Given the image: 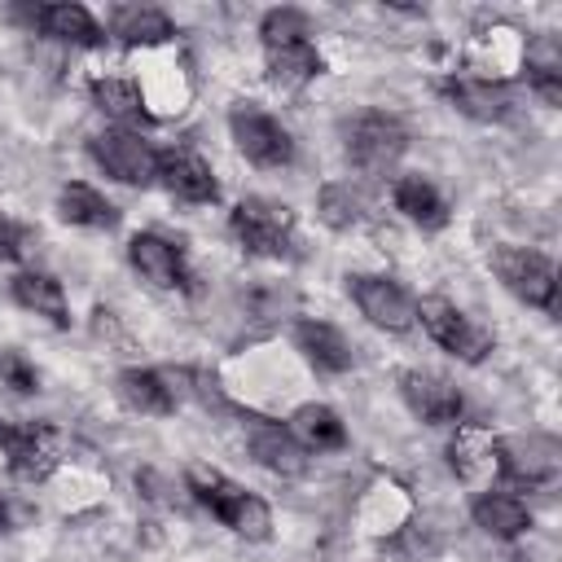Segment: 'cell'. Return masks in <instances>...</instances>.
Returning <instances> with one entry per match:
<instances>
[{"label":"cell","mask_w":562,"mask_h":562,"mask_svg":"<svg viewBox=\"0 0 562 562\" xmlns=\"http://www.w3.org/2000/svg\"><path fill=\"white\" fill-rule=\"evenodd\" d=\"M184 487L193 492V501L202 509H211L241 540H268L272 536V509H268V501L255 496V492H246L228 474H220L211 465H189L184 470Z\"/></svg>","instance_id":"6da1fadb"},{"label":"cell","mask_w":562,"mask_h":562,"mask_svg":"<svg viewBox=\"0 0 562 562\" xmlns=\"http://www.w3.org/2000/svg\"><path fill=\"white\" fill-rule=\"evenodd\" d=\"M404 149H408V127L386 110H360L356 119L342 123V154L364 176H386L404 158Z\"/></svg>","instance_id":"7a4b0ae2"},{"label":"cell","mask_w":562,"mask_h":562,"mask_svg":"<svg viewBox=\"0 0 562 562\" xmlns=\"http://www.w3.org/2000/svg\"><path fill=\"white\" fill-rule=\"evenodd\" d=\"M228 233L246 255L294 259V211L272 198H241L228 211Z\"/></svg>","instance_id":"3957f363"},{"label":"cell","mask_w":562,"mask_h":562,"mask_svg":"<svg viewBox=\"0 0 562 562\" xmlns=\"http://www.w3.org/2000/svg\"><path fill=\"white\" fill-rule=\"evenodd\" d=\"M492 465L496 474L518 487V492H531V487H549L562 470V443L553 435H540V430H527V435H505V439H492Z\"/></svg>","instance_id":"277c9868"},{"label":"cell","mask_w":562,"mask_h":562,"mask_svg":"<svg viewBox=\"0 0 562 562\" xmlns=\"http://www.w3.org/2000/svg\"><path fill=\"white\" fill-rule=\"evenodd\" d=\"M492 268L514 299H522L527 307H540L549 316L558 312V268L549 255H540L531 246H496Z\"/></svg>","instance_id":"5b68a950"},{"label":"cell","mask_w":562,"mask_h":562,"mask_svg":"<svg viewBox=\"0 0 562 562\" xmlns=\"http://www.w3.org/2000/svg\"><path fill=\"white\" fill-rule=\"evenodd\" d=\"M0 452L13 479L44 483L61 461V430L53 422H0Z\"/></svg>","instance_id":"8992f818"},{"label":"cell","mask_w":562,"mask_h":562,"mask_svg":"<svg viewBox=\"0 0 562 562\" xmlns=\"http://www.w3.org/2000/svg\"><path fill=\"white\" fill-rule=\"evenodd\" d=\"M347 294H351V303L360 307V316H364L373 329L408 334V329L417 325V299H413L395 277H382V272H351V277H347Z\"/></svg>","instance_id":"52a82bcc"},{"label":"cell","mask_w":562,"mask_h":562,"mask_svg":"<svg viewBox=\"0 0 562 562\" xmlns=\"http://www.w3.org/2000/svg\"><path fill=\"white\" fill-rule=\"evenodd\" d=\"M228 132H233V145L241 149V158L255 167H290L294 162V136L285 132V123L250 101L228 110Z\"/></svg>","instance_id":"ba28073f"},{"label":"cell","mask_w":562,"mask_h":562,"mask_svg":"<svg viewBox=\"0 0 562 562\" xmlns=\"http://www.w3.org/2000/svg\"><path fill=\"white\" fill-rule=\"evenodd\" d=\"M88 154H92V162H97L110 180H119V184L145 189V184H154V176H158V149H154L140 132H132V127H105V132H97V136L88 140Z\"/></svg>","instance_id":"9c48e42d"},{"label":"cell","mask_w":562,"mask_h":562,"mask_svg":"<svg viewBox=\"0 0 562 562\" xmlns=\"http://www.w3.org/2000/svg\"><path fill=\"white\" fill-rule=\"evenodd\" d=\"M417 321H422V329H426L430 342H439L443 351H452L465 364H483L487 351H492V334L483 325H474L457 303H448L439 294H430V299L417 303Z\"/></svg>","instance_id":"30bf717a"},{"label":"cell","mask_w":562,"mask_h":562,"mask_svg":"<svg viewBox=\"0 0 562 562\" xmlns=\"http://www.w3.org/2000/svg\"><path fill=\"white\" fill-rule=\"evenodd\" d=\"M400 395L413 408V417H422L426 426H461L465 417V395L430 369H404L400 373Z\"/></svg>","instance_id":"8fae6325"},{"label":"cell","mask_w":562,"mask_h":562,"mask_svg":"<svg viewBox=\"0 0 562 562\" xmlns=\"http://www.w3.org/2000/svg\"><path fill=\"white\" fill-rule=\"evenodd\" d=\"M176 202L189 206H206L220 202V180L211 171V162L193 149H158V176H154Z\"/></svg>","instance_id":"7c38bea8"},{"label":"cell","mask_w":562,"mask_h":562,"mask_svg":"<svg viewBox=\"0 0 562 562\" xmlns=\"http://www.w3.org/2000/svg\"><path fill=\"white\" fill-rule=\"evenodd\" d=\"M127 263L158 290H193L184 250L176 241H167L162 233H136L127 241Z\"/></svg>","instance_id":"4fadbf2b"},{"label":"cell","mask_w":562,"mask_h":562,"mask_svg":"<svg viewBox=\"0 0 562 562\" xmlns=\"http://www.w3.org/2000/svg\"><path fill=\"white\" fill-rule=\"evenodd\" d=\"M439 92L452 101V110H461L465 119H479V123H501V119H509V110H514V92H509L501 79H487V75H457V79H443Z\"/></svg>","instance_id":"5bb4252c"},{"label":"cell","mask_w":562,"mask_h":562,"mask_svg":"<svg viewBox=\"0 0 562 562\" xmlns=\"http://www.w3.org/2000/svg\"><path fill=\"white\" fill-rule=\"evenodd\" d=\"M246 448H250V457L263 465V470H272L277 479H303L307 474V448L290 435V426H277V422H268V417H255V430H250V439H246Z\"/></svg>","instance_id":"9a60e30c"},{"label":"cell","mask_w":562,"mask_h":562,"mask_svg":"<svg viewBox=\"0 0 562 562\" xmlns=\"http://www.w3.org/2000/svg\"><path fill=\"white\" fill-rule=\"evenodd\" d=\"M325 70V57L316 53L312 40H290V44H268L263 48V79L281 92L307 88Z\"/></svg>","instance_id":"2e32d148"},{"label":"cell","mask_w":562,"mask_h":562,"mask_svg":"<svg viewBox=\"0 0 562 562\" xmlns=\"http://www.w3.org/2000/svg\"><path fill=\"white\" fill-rule=\"evenodd\" d=\"M294 347L303 351V360L316 373H347L351 369V342L329 321H316V316L294 321Z\"/></svg>","instance_id":"e0dca14e"},{"label":"cell","mask_w":562,"mask_h":562,"mask_svg":"<svg viewBox=\"0 0 562 562\" xmlns=\"http://www.w3.org/2000/svg\"><path fill=\"white\" fill-rule=\"evenodd\" d=\"M114 395H119L123 408H132V413H140V417H167V413L176 408V391L167 386V378H162L158 369H140V364L119 369Z\"/></svg>","instance_id":"ac0fdd59"},{"label":"cell","mask_w":562,"mask_h":562,"mask_svg":"<svg viewBox=\"0 0 562 562\" xmlns=\"http://www.w3.org/2000/svg\"><path fill=\"white\" fill-rule=\"evenodd\" d=\"M31 22L40 26V35L75 44V48H97V44L110 40L83 4H40V9H31Z\"/></svg>","instance_id":"d6986e66"},{"label":"cell","mask_w":562,"mask_h":562,"mask_svg":"<svg viewBox=\"0 0 562 562\" xmlns=\"http://www.w3.org/2000/svg\"><path fill=\"white\" fill-rule=\"evenodd\" d=\"M57 215H61L66 224L92 228V233H110V228H119V220H123V211H119L101 189H92V184H83V180L61 184V193H57Z\"/></svg>","instance_id":"ffe728a7"},{"label":"cell","mask_w":562,"mask_h":562,"mask_svg":"<svg viewBox=\"0 0 562 562\" xmlns=\"http://www.w3.org/2000/svg\"><path fill=\"white\" fill-rule=\"evenodd\" d=\"M470 518H474V527L487 531L492 540H518V536L531 531V509H527V501L514 496V492H483V496H474Z\"/></svg>","instance_id":"44dd1931"},{"label":"cell","mask_w":562,"mask_h":562,"mask_svg":"<svg viewBox=\"0 0 562 562\" xmlns=\"http://www.w3.org/2000/svg\"><path fill=\"white\" fill-rule=\"evenodd\" d=\"M9 294H13V303H22L26 312L48 316L57 329H66V325H70L66 290H61V281H57L53 272H40V268H22V272H13Z\"/></svg>","instance_id":"7402d4cb"},{"label":"cell","mask_w":562,"mask_h":562,"mask_svg":"<svg viewBox=\"0 0 562 562\" xmlns=\"http://www.w3.org/2000/svg\"><path fill=\"white\" fill-rule=\"evenodd\" d=\"M391 198H395V211L408 224H417L422 233H439L448 224V202H443V193L426 176H400Z\"/></svg>","instance_id":"603a6c76"},{"label":"cell","mask_w":562,"mask_h":562,"mask_svg":"<svg viewBox=\"0 0 562 562\" xmlns=\"http://www.w3.org/2000/svg\"><path fill=\"white\" fill-rule=\"evenodd\" d=\"M110 35L127 48H154V44H167L176 35V22L154 4H123L110 18Z\"/></svg>","instance_id":"cb8c5ba5"},{"label":"cell","mask_w":562,"mask_h":562,"mask_svg":"<svg viewBox=\"0 0 562 562\" xmlns=\"http://www.w3.org/2000/svg\"><path fill=\"white\" fill-rule=\"evenodd\" d=\"M290 435L307 448V452H334L347 443V426L329 404H299L290 413Z\"/></svg>","instance_id":"d4e9b609"},{"label":"cell","mask_w":562,"mask_h":562,"mask_svg":"<svg viewBox=\"0 0 562 562\" xmlns=\"http://www.w3.org/2000/svg\"><path fill=\"white\" fill-rule=\"evenodd\" d=\"M316 215H321L325 228L347 233V228H360V224L369 220V198H364L351 180H329V184H321V193H316Z\"/></svg>","instance_id":"484cf974"},{"label":"cell","mask_w":562,"mask_h":562,"mask_svg":"<svg viewBox=\"0 0 562 562\" xmlns=\"http://www.w3.org/2000/svg\"><path fill=\"white\" fill-rule=\"evenodd\" d=\"M88 92H92L97 110H101V114H110V119H119V123H127V119H145V101H140L136 79L105 75V79H92V83H88Z\"/></svg>","instance_id":"4316f807"},{"label":"cell","mask_w":562,"mask_h":562,"mask_svg":"<svg viewBox=\"0 0 562 562\" xmlns=\"http://www.w3.org/2000/svg\"><path fill=\"white\" fill-rule=\"evenodd\" d=\"M259 40H263V48L268 44H290V40H312V22L299 9H268L259 18Z\"/></svg>","instance_id":"83f0119b"},{"label":"cell","mask_w":562,"mask_h":562,"mask_svg":"<svg viewBox=\"0 0 562 562\" xmlns=\"http://www.w3.org/2000/svg\"><path fill=\"white\" fill-rule=\"evenodd\" d=\"M0 378H4V386H13L18 395H35V391H40V373H35V364H31L22 351H0Z\"/></svg>","instance_id":"f1b7e54d"},{"label":"cell","mask_w":562,"mask_h":562,"mask_svg":"<svg viewBox=\"0 0 562 562\" xmlns=\"http://www.w3.org/2000/svg\"><path fill=\"white\" fill-rule=\"evenodd\" d=\"M26 250H31V228H22L0 211V263H18Z\"/></svg>","instance_id":"f546056e"},{"label":"cell","mask_w":562,"mask_h":562,"mask_svg":"<svg viewBox=\"0 0 562 562\" xmlns=\"http://www.w3.org/2000/svg\"><path fill=\"white\" fill-rule=\"evenodd\" d=\"M9 527V505H4V496H0V531Z\"/></svg>","instance_id":"4dcf8cb0"}]
</instances>
